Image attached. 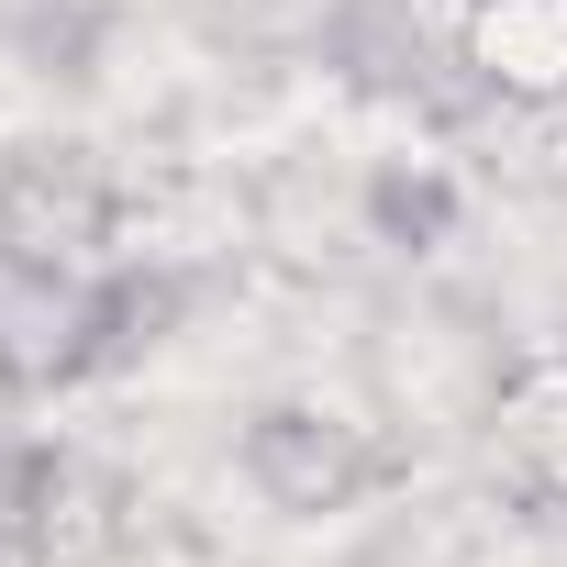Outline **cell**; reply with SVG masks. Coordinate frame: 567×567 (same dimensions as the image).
I'll return each instance as SVG.
<instances>
[{"instance_id":"obj_6","label":"cell","mask_w":567,"mask_h":567,"mask_svg":"<svg viewBox=\"0 0 567 567\" xmlns=\"http://www.w3.org/2000/svg\"><path fill=\"white\" fill-rule=\"evenodd\" d=\"M501 434H512L523 478H545V489L567 501V346L501 368Z\"/></svg>"},{"instance_id":"obj_1","label":"cell","mask_w":567,"mask_h":567,"mask_svg":"<svg viewBox=\"0 0 567 567\" xmlns=\"http://www.w3.org/2000/svg\"><path fill=\"white\" fill-rule=\"evenodd\" d=\"M112 178L79 145H23L0 156V256L12 267H56V278H101L112 267Z\"/></svg>"},{"instance_id":"obj_2","label":"cell","mask_w":567,"mask_h":567,"mask_svg":"<svg viewBox=\"0 0 567 567\" xmlns=\"http://www.w3.org/2000/svg\"><path fill=\"white\" fill-rule=\"evenodd\" d=\"M245 489L290 523H323L379 489V445H368V423H346L323 401H267L245 423Z\"/></svg>"},{"instance_id":"obj_4","label":"cell","mask_w":567,"mask_h":567,"mask_svg":"<svg viewBox=\"0 0 567 567\" xmlns=\"http://www.w3.org/2000/svg\"><path fill=\"white\" fill-rule=\"evenodd\" d=\"M456 68L512 112H556L567 101V0H467Z\"/></svg>"},{"instance_id":"obj_5","label":"cell","mask_w":567,"mask_h":567,"mask_svg":"<svg viewBox=\"0 0 567 567\" xmlns=\"http://www.w3.org/2000/svg\"><path fill=\"white\" fill-rule=\"evenodd\" d=\"M456 212H467V189H456L445 156H379L357 178V234L390 245V256H434L456 234Z\"/></svg>"},{"instance_id":"obj_7","label":"cell","mask_w":567,"mask_h":567,"mask_svg":"<svg viewBox=\"0 0 567 567\" xmlns=\"http://www.w3.org/2000/svg\"><path fill=\"white\" fill-rule=\"evenodd\" d=\"M23 56H34L45 79H90V56H101V12H34V23H23Z\"/></svg>"},{"instance_id":"obj_3","label":"cell","mask_w":567,"mask_h":567,"mask_svg":"<svg viewBox=\"0 0 567 567\" xmlns=\"http://www.w3.org/2000/svg\"><path fill=\"white\" fill-rule=\"evenodd\" d=\"M101 368V278L12 267L0 256V390H68Z\"/></svg>"}]
</instances>
